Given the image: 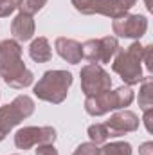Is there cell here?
<instances>
[{
    "instance_id": "24",
    "label": "cell",
    "mask_w": 153,
    "mask_h": 155,
    "mask_svg": "<svg viewBox=\"0 0 153 155\" xmlns=\"http://www.w3.org/2000/svg\"><path fill=\"white\" fill-rule=\"evenodd\" d=\"M139 155H153V143L148 141V143H142L139 146Z\"/></svg>"
},
{
    "instance_id": "19",
    "label": "cell",
    "mask_w": 153,
    "mask_h": 155,
    "mask_svg": "<svg viewBox=\"0 0 153 155\" xmlns=\"http://www.w3.org/2000/svg\"><path fill=\"white\" fill-rule=\"evenodd\" d=\"M72 155H101V150L94 143H81Z\"/></svg>"
},
{
    "instance_id": "14",
    "label": "cell",
    "mask_w": 153,
    "mask_h": 155,
    "mask_svg": "<svg viewBox=\"0 0 153 155\" xmlns=\"http://www.w3.org/2000/svg\"><path fill=\"white\" fill-rule=\"evenodd\" d=\"M29 56L33 61L36 63H47L50 61L52 58V49H50V43L45 36H38L31 41L29 45Z\"/></svg>"
},
{
    "instance_id": "18",
    "label": "cell",
    "mask_w": 153,
    "mask_h": 155,
    "mask_svg": "<svg viewBox=\"0 0 153 155\" xmlns=\"http://www.w3.org/2000/svg\"><path fill=\"white\" fill-rule=\"evenodd\" d=\"M45 4H47V0H20L18 2V9H20V13L33 16L34 13L43 9Z\"/></svg>"
},
{
    "instance_id": "1",
    "label": "cell",
    "mask_w": 153,
    "mask_h": 155,
    "mask_svg": "<svg viewBox=\"0 0 153 155\" xmlns=\"http://www.w3.org/2000/svg\"><path fill=\"white\" fill-rule=\"evenodd\" d=\"M0 78L5 85L13 88H25L33 85V72L25 67L22 60V45L16 40L0 41Z\"/></svg>"
},
{
    "instance_id": "23",
    "label": "cell",
    "mask_w": 153,
    "mask_h": 155,
    "mask_svg": "<svg viewBox=\"0 0 153 155\" xmlns=\"http://www.w3.org/2000/svg\"><path fill=\"white\" fill-rule=\"evenodd\" d=\"M151 119H153V108H148V110H144V117H142V121H144V126H146V130H148L150 134L153 132Z\"/></svg>"
},
{
    "instance_id": "7",
    "label": "cell",
    "mask_w": 153,
    "mask_h": 155,
    "mask_svg": "<svg viewBox=\"0 0 153 155\" xmlns=\"http://www.w3.org/2000/svg\"><path fill=\"white\" fill-rule=\"evenodd\" d=\"M119 41L115 36H105L97 40H86L81 45L83 58L88 60L90 63H110L114 56L119 51Z\"/></svg>"
},
{
    "instance_id": "15",
    "label": "cell",
    "mask_w": 153,
    "mask_h": 155,
    "mask_svg": "<svg viewBox=\"0 0 153 155\" xmlns=\"http://www.w3.org/2000/svg\"><path fill=\"white\" fill-rule=\"evenodd\" d=\"M139 85H141V88H139V107L144 112L148 108H153V78L151 76L142 78V81Z\"/></svg>"
},
{
    "instance_id": "16",
    "label": "cell",
    "mask_w": 153,
    "mask_h": 155,
    "mask_svg": "<svg viewBox=\"0 0 153 155\" xmlns=\"http://www.w3.org/2000/svg\"><path fill=\"white\" fill-rule=\"evenodd\" d=\"M101 150V155H132V144L126 141H115L105 144Z\"/></svg>"
},
{
    "instance_id": "8",
    "label": "cell",
    "mask_w": 153,
    "mask_h": 155,
    "mask_svg": "<svg viewBox=\"0 0 153 155\" xmlns=\"http://www.w3.org/2000/svg\"><path fill=\"white\" fill-rule=\"evenodd\" d=\"M79 76H81V92L86 97L101 94L105 90H110V87H112L110 74L97 63H88V65L81 67Z\"/></svg>"
},
{
    "instance_id": "11",
    "label": "cell",
    "mask_w": 153,
    "mask_h": 155,
    "mask_svg": "<svg viewBox=\"0 0 153 155\" xmlns=\"http://www.w3.org/2000/svg\"><path fill=\"white\" fill-rule=\"evenodd\" d=\"M139 124H141L139 116L132 110H119L105 123L108 137H121L124 134H132L139 130Z\"/></svg>"
},
{
    "instance_id": "17",
    "label": "cell",
    "mask_w": 153,
    "mask_h": 155,
    "mask_svg": "<svg viewBox=\"0 0 153 155\" xmlns=\"http://www.w3.org/2000/svg\"><path fill=\"white\" fill-rule=\"evenodd\" d=\"M88 137H90V143L94 144H105L108 141V132H106V126L105 123H96V124H90L88 126Z\"/></svg>"
},
{
    "instance_id": "5",
    "label": "cell",
    "mask_w": 153,
    "mask_h": 155,
    "mask_svg": "<svg viewBox=\"0 0 153 155\" xmlns=\"http://www.w3.org/2000/svg\"><path fill=\"white\" fill-rule=\"evenodd\" d=\"M74 9L81 15H103L108 18H119L126 15L137 0H70Z\"/></svg>"
},
{
    "instance_id": "21",
    "label": "cell",
    "mask_w": 153,
    "mask_h": 155,
    "mask_svg": "<svg viewBox=\"0 0 153 155\" xmlns=\"http://www.w3.org/2000/svg\"><path fill=\"white\" fill-rule=\"evenodd\" d=\"M151 51H153V45H146V47H144V51H142V61L146 63V69H148V72H151V71H153Z\"/></svg>"
},
{
    "instance_id": "10",
    "label": "cell",
    "mask_w": 153,
    "mask_h": 155,
    "mask_svg": "<svg viewBox=\"0 0 153 155\" xmlns=\"http://www.w3.org/2000/svg\"><path fill=\"white\" fill-rule=\"evenodd\" d=\"M112 31L119 38L141 40L148 31V18L144 15H122L112 22Z\"/></svg>"
},
{
    "instance_id": "2",
    "label": "cell",
    "mask_w": 153,
    "mask_h": 155,
    "mask_svg": "<svg viewBox=\"0 0 153 155\" xmlns=\"http://www.w3.org/2000/svg\"><path fill=\"white\" fill-rule=\"evenodd\" d=\"M135 99L133 88L122 85L115 90H105L96 96H88L85 99V110L92 117H101L112 110H124Z\"/></svg>"
},
{
    "instance_id": "13",
    "label": "cell",
    "mask_w": 153,
    "mask_h": 155,
    "mask_svg": "<svg viewBox=\"0 0 153 155\" xmlns=\"http://www.w3.org/2000/svg\"><path fill=\"white\" fill-rule=\"evenodd\" d=\"M54 49H56V52H58L67 63H72V65L79 63L81 58H83L81 43L76 41V40H72V38H65V36L56 38V41H54Z\"/></svg>"
},
{
    "instance_id": "20",
    "label": "cell",
    "mask_w": 153,
    "mask_h": 155,
    "mask_svg": "<svg viewBox=\"0 0 153 155\" xmlns=\"http://www.w3.org/2000/svg\"><path fill=\"white\" fill-rule=\"evenodd\" d=\"M18 2L20 0H0V18H5L15 13V9H18Z\"/></svg>"
},
{
    "instance_id": "3",
    "label": "cell",
    "mask_w": 153,
    "mask_h": 155,
    "mask_svg": "<svg viewBox=\"0 0 153 155\" xmlns=\"http://www.w3.org/2000/svg\"><path fill=\"white\" fill-rule=\"evenodd\" d=\"M142 51L144 45H141V41L137 40L130 47L119 49L112 60V71L121 76L128 87L139 85L142 81Z\"/></svg>"
},
{
    "instance_id": "4",
    "label": "cell",
    "mask_w": 153,
    "mask_h": 155,
    "mask_svg": "<svg viewBox=\"0 0 153 155\" xmlns=\"http://www.w3.org/2000/svg\"><path fill=\"white\" fill-rule=\"evenodd\" d=\"M72 81H74V78L69 71H47L34 85L33 92L41 101L60 105L67 99Z\"/></svg>"
},
{
    "instance_id": "25",
    "label": "cell",
    "mask_w": 153,
    "mask_h": 155,
    "mask_svg": "<svg viewBox=\"0 0 153 155\" xmlns=\"http://www.w3.org/2000/svg\"><path fill=\"white\" fill-rule=\"evenodd\" d=\"M146 7H148V9L151 11V4H150V0H146Z\"/></svg>"
},
{
    "instance_id": "6",
    "label": "cell",
    "mask_w": 153,
    "mask_h": 155,
    "mask_svg": "<svg viewBox=\"0 0 153 155\" xmlns=\"http://www.w3.org/2000/svg\"><path fill=\"white\" fill-rule=\"evenodd\" d=\"M34 114V101L31 96L20 94L9 105L0 107V130L9 134L15 126H18L24 119Z\"/></svg>"
},
{
    "instance_id": "22",
    "label": "cell",
    "mask_w": 153,
    "mask_h": 155,
    "mask_svg": "<svg viewBox=\"0 0 153 155\" xmlns=\"http://www.w3.org/2000/svg\"><path fill=\"white\" fill-rule=\"evenodd\" d=\"M36 155H58V150L54 148V144H38Z\"/></svg>"
},
{
    "instance_id": "9",
    "label": "cell",
    "mask_w": 153,
    "mask_h": 155,
    "mask_svg": "<svg viewBox=\"0 0 153 155\" xmlns=\"http://www.w3.org/2000/svg\"><path fill=\"white\" fill-rule=\"evenodd\" d=\"M56 130L52 126H24L15 134V146L18 150H31L38 144H54Z\"/></svg>"
},
{
    "instance_id": "12",
    "label": "cell",
    "mask_w": 153,
    "mask_h": 155,
    "mask_svg": "<svg viewBox=\"0 0 153 155\" xmlns=\"http://www.w3.org/2000/svg\"><path fill=\"white\" fill-rule=\"evenodd\" d=\"M34 31H36V25L31 15L18 13L11 22V35H13V40L16 41H29L33 38Z\"/></svg>"
}]
</instances>
